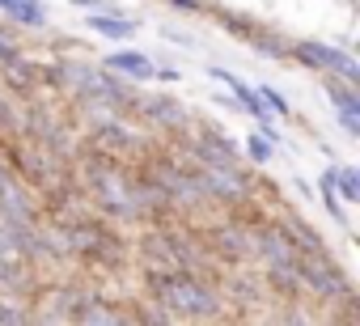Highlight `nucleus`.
<instances>
[{
	"instance_id": "nucleus-5",
	"label": "nucleus",
	"mask_w": 360,
	"mask_h": 326,
	"mask_svg": "<svg viewBox=\"0 0 360 326\" xmlns=\"http://www.w3.org/2000/svg\"><path fill=\"white\" fill-rule=\"evenodd\" d=\"M169 296H174V305H178V309H191V313H208V309H212V296H208V292H200V288H191V284L169 288Z\"/></svg>"
},
{
	"instance_id": "nucleus-4",
	"label": "nucleus",
	"mask_w": 360,
	"mask_h": 326,
	"mask_svg": "<svg viewBox=\"0 0 360 326\" xmlns=\"http://www.w3.org/2000/svg\"><path fill=\"white\" fill-rule=\"evenodd\" d=\"M330 98H335V106H339L343 131H347V136H360V98H356L352 89H335Z\"/></svg>"
},
{
	"instance_id": "nucleus-1",
	"label": "nucleus",
	"mask_w": 360,
	"mask_h": 326,
	"mask_svg": "<svg viewBox=\"0 0 360 326\" xmlns=\"http://www.w3.org/2000/svg\"><path fill=\"white\" fill-rule=\"evenodd\" d=\"M297 60L309 64V68H322V72H335L343 81H360V68L352 56H343L339 47H326V43H297Z\"/></svg>"
},
{
	"instance_id": "nucleus-8",
	"label": "nucleus",
	"mask_w": 360,
	"mask_h": 326,
	"mask_svg": "<svg viewBox=\"0 0 360 326\" xmlns=\"http://www.w3.org/2000/svg\"><path fill=\"white\" fill-rule=\"evenodd\" d=\"M360 195V174L356 170H339V200H356Z\"/></svg>"
},
{
	"instance_id": "nucleus-10",
	"label": "nucleus",
	"mask_w": 360,
	"mask_h": 326,
	"mask_svg": "<svg viewBox=\"0 0 360 326\" xmlns=\"http://www.w3.org/2000/svg\"><path fill=\"white\" fill-rule=\"evenodd\" d=\"M72 5H81V9H94V13H106V0H72Z\"/></svg>"
},
{
	"instance_id": "nucleus-3",
	"label": "nucleus",
	"mask_w": 360,
	"mask_h": 326,
	"mask_svg": "<svg viewBox=\"0 0 360 326\" xmlns=\"http://www.w3.org/2000/svg\"><path fill=\"white\" fill-rule=\"evenodd\" d=\"M89 30H98L102 39H131V34H136V22L115 18V13L106 9V13H94V18H89Z\"/></svg>"
},
{
	"instance_id": "nucleus-7",
	"label": "nucleus",
	"mask_w": 360,
	"mask_h": 326,
	"mask_svg": "<svg viewBox=\"0 0 360 326\" xmlns=\"http://www.w3.org/2000/svg\"><path fill=\"white\" fill-rule=\"evenodd\" d=\"M259 98H263V106H267V110H276V115H288V110H292V106L284 102V93H276L271 85H259Z\"/></svg>"
},
{
	"instance_id": "nucleus-2",
	"label": "nucleus",
	"mask_w": 360,
	"mask_h": 326,
	"mask_svg": "<svg viewBox=\"0 0 360 326\" xmlns=\"http://www.w3.org/2000/svg\"><path fill=\"white\" fill-rule=\"evenodd\" d=\"M110 72H123V77H131V81H153V64H148V56H140V51H115L110 60Z\"/></svg>"
},
{
	"instance_id": "nucleus-6",
	"label": "nucleus",
	"mask_w": 360,
	"mask_h": 326,
	"mask_svg": "<svg viewBox=\"0 0 360 326\" xmlns=\"http://www.w3.org/2000/svg\"><path fill=\"white\" fill-rule=\"evenodd\" d=\"M0 9H5L13 22H26V26H43V9L34 0H0Z\"/></svg>"
},
{
	"instance_id": "nucleus-11",
	"label": "nucleus",
	"mask_w": 360,
	"mask_h": 326,
	"mask_svg": "<svg viewBox=\"0 0 360 326\" xmlns=\"http://www.w3.org/2000/svg\"><path fill=\"white\" fill-rule=\"evenodd\" d=\"M174 5H178V9H195V5H200V0H174Z\"/></svg>"
},
{
	"instance_id": "nucleus-9",
	"label": "nucleus",
	"mask_w": 360,
	"mask_h": 326,
	"mask_svg": "<svg viewBox=\"0 0 360 326\" xmlns=\"http://www.w3.org/2000/svg\"><path fill=\"white\" fill-rule=\"evenodd\" d=\"M246 148H250V157L259 161V166L271 157V140H267V136H250V144H246Z\"/></svg>"
}]
</instances>
